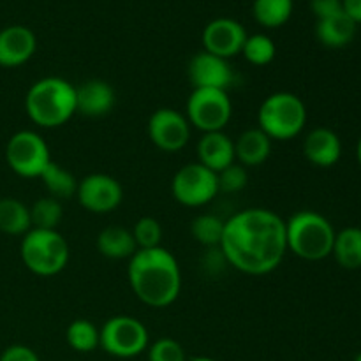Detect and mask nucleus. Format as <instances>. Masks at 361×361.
Masks as SVG:
<instances>
[{"mask_svg":"<svg viewBox=\"0 0 361 361\" xmlns=\"http://www.w3.org/2000/svg\"><path fill=\"white\" fill-rule=\"evenodd\" d=\"M219 249L226 263L242 274H271L288 252L286 221L268 208H245L226 221Z\"/></svg>","mask_w":361,"mask_h":361,"instance_id":"f257e3e1","label":"nucleus"},{"mask_svg":"<svg viewBox=\"0 0 361 361\" xmlns=\"http://www.w3.org/2000/svg\"><path fill=\"white\" fill-rule=\"evenodd\" d=\"M127 279L134 296L152 309H166L182 293V270L164 247L136 250L129 259Z\"/></svg>","mask_w":361,"mask_h":361,"instance_id":"f03ea898","label":"nucleus"},{"mask_svg":"<svg viewBox=\"0 0 361 361\" xmlns=\"http://www.w3.org/2000/svg\"><path fill=\"white\" fill-rule=\"evenodd\" d=\"M25 111L41 129L66 126L78 113L76 87L59 76L41 78L25 95Z\"/></svg>","mask_w":361,"mask_h":361,"instance_id":"7ed1b4c3","label":"nucleus"},{"mask_svg":"<svg viewBox=\"0 0 361 361\" xmlns=\"http://www.w3.org/2000/svg\"><path fill=\"white\" fill-rule=\"evenodd\" d=\"M335 229L324 215L314 210H300L286 221L288 250L305 261H323L331 256Z\"/></svg>","mask_w":361,"mask_h":361,"instance_id":"20e7f679","label":"nucleus"},{"mask_svg":"<svg viewBox=\"0 0 361 361\" xmlns=\"http://www.w3.org/2000/svg\"><path fill=\"white\" fill-rule=\"evenodd\" d=\"M309 120L305 102L293 92H275L257 109V127L271 141H289L303 133Z\"/></svg>","mask_w":361,"mask_h":361,"instance_id":"39448f33","label":"nucleus"},{"mask_svg":"<svg viewBox=\"0 0 361 361\" xmlns=\"http://www.w3.org/2000/svg\"><path fill=\"white\" fill-rule=\"evenodd\" d=\"M20 256L25 268L37 277H55L69 263V243L59 229L32 228L23 235Z\"/></svg>","mask_w":361,"mask_h":361,"instance_id":"423d86ee","label":"nucleus"},{"mask_svg":"<svg viewBox=\"0 0 361 361\" xmlns=\"http://www.w3.org/2000/svg\"><path fill=\"white\" fill-rule=\"evenodd\" d=\"M185 116L190 127L203 134L224 130L233 116L231 97L217 88H192L185 102Z\"/></svg>","mask_w":361,"mask_h":361,"instance_id":"0eeeda50","label":"nucleus"},{"mask_svg":"<svg viewBox=\"0 0 361 361\" xmlns=\"http://www.w3.org/2000/svg\"><path fill=\"white\" fill-rule=\"evenodd\" d=\"M51 161L48 143L35 130H18L6 145L7 166L21 178H41Z\"/></svg>","mask_w":361,"mask_h":361,"instance_id":"6e6552de","label":"nucleus"},{"mask_svg":"<svg viewBox=\"0 0 361 361\" xmlns=\"http://www.w3.org/2000/svg\"><path fill=\"white\" fill-rule=\"evenodd\" d=\"M101 330V348L115 358H134L150 345L147 326L133 316L109 317Z\"/></svg>","mask_w":361,"mask_h":361,"instance_id":"1a4fd4ad","label":"nucleus"},{"mask_svg":"<svg viewBox=\"0 0 361 361\" xmlns=\"http://www.w3.org/2000/svg\"><path fill=\"white\" fill-rule=\"evenodd\" d=\"M171 194L176 203L187 208H201L217 197V173L210 171L200 162H189L175 173L171 180Z\"/></svg>","mask_w":361,"mask_h":361,"instance_id":"9d476101","label":"nucleus"},{"mask_svg":"<svg viewBox=\"0 0 361 361\" xmlns=\"http://www.w3.org/2000/svg\"><path fill=\"white\" fill-rule=\"evenodd\" d=\"M147 133L159 150L175 154L189 145L192 127L183 113L173 108H159L148 118Z\"/></svg>","mask_w":361,"mask_h":361,"instance_id":"9b49d317","label":"nucleus"},{"mask_svg":"<svg viewBox=\"0 0 361 361\" xmlns=\"http://www.w3.org/2000/svg\"><path fill=\"white\" fill-rule=\"evenodd\" d=\"M81 207L90 214H111L122 204L123 189L118 180L106 173H92L80 180L76 192Z\"/></svg>","mask_w":361,"mask_h":361,"instance_id":"f8f14e48","label":"nucleus"},{"mask_svg":"<svg viewBox=\"0 0 361 361\" xmlns=\"http://www.w3.org/2000/svg\"><path fill=\"white\" fill-rule=\"evenodd\" d=\"M187 76L192 88H217V90L226 92L236 81V74L229 60L212 55L204 49L190 59Z\"/></svg>","mask_w":361,"mask_h":361,"instance_id":"ddd939ff","label":"nucleus"},{"mask_svg":"<svg viewBox=\"0 0 361 361\" xmlns=\"http://www.w3.org/2000/svg\"><path fill=\"white\" fill-rule=\"evenodd\" d=\"M247 35L249 34L240 21L233 18H215L203 28L201 42L204 51L229 60L242 53Z\"/></svg>","mask_w":361,"mask_h":361,"instance_id":"4468645a","label":"nucleus"},{"mask_svg":"<svg viewBox=\"0 0 361 361\" xmlns=\"http://www.w3.org/2000/svg\"><path fill=\"white\" fill-rule=\"evenodd\" d=\"M37 37L25 25H9L0 30V67L14 69L34 56Z\"/></svg>","mask_w":361,"mask_h":361,"instance_id":"2eb2a0df","label":"nucleus"},{"mask_svg":"<svg viewBox=\"0 0 361 361\" xmlns=\"http://www.w3.org/2000/svg\"><path fill=\"white\" fill-rule=\"evenodd\" d=\"M303 155L317 168H331L342 157V141L335 130L316 127L303 140Z\"/></svg>","mask_w":361,"mask_h":361,"instance_id":"dca6fc26","label":"nucleus"},{"mask_svg":"<svg viewBox=\"0 0 361 361\" xmlns=\"http://www.w3.org/2000/svg\"><path fill=\"white\" fill-rule=\"evenodd\" d=\"M116 101L115 90L104 80H87L76 87V109L88 118H101L108 115Z\"/></svg>","mask_w":361,"mask_h":361,"instance_id":"f3484780","label":"nucleus"},{"mask_svg":"<svg viewBox=\"0 0 361 361\" xmlns=\"http://www.w3.org/2000/svg\"><path fill=\"white\" fill-rule=\"evenodd\" d=\"M197 162L214 173H221L233 162H236L235 140L224 130L204 133L197 141Z\"/></svg>","mask_w":361,"mask_h":361,"instance_id":"a211bd4d","label":"nucleus"},{"mask_svg":"<svg viewBox=\"0 0 361 361\" xmlns=\"http://www.w3.org/2000/svg\"><path fill=\"white\" fill-rule=\"evenodd\" d=\"M271 143L274 141L259 127L243 130L235 141L236 162L245 166L247 169L264 164L271 155Z\"/></svg>","mask_w":361,"mask_h":361,"instance_id":"6ab92c4d","label":"nucleus"},{"mask_svg":"<svg viewBox=\"0 0 361 361\" xmlns=\"http://www.w3.org/2000/svg\"><path fill=\"white\" fill-rule=\"evenodd\" d=\"M356 28H358V25L342 11L334 16L317 20L316 37L326 48H344L349 42H353Z\"/></svg>","mask_w":361,"mask_h":361,"instance_id":"aec40b11","label":"nucleus"},{"mask_svg":"<svg viewBox=\"0 0 361 361\" xmlns=\"http://www.w3.org/2000/svg\"><path fill=\"white\" fill-rule=\"evenodd\" d=\"M95 245H97L101 256L113 261L130 259L137 250L133 231L120 228V226H108V228L102 229L97 235Z\"/></svg>","mask_w":361,"mask_h":361,"instance_id":"412c9836","label":"nucleus"},{"mask_svg":"<svg viewBox=\"0 0 361 361\" xmlns=\"http://www.w3.org/2000/svg\"><path fill=\"white\" fill-rule=\"evenodd\" d=\"M30 229V207L16 197H2L0 200V233L9 236H23Z\"/></svg>","mask_w":361,"mask_h":361,"instance_id":"4be33fe9","label":"nucleus"},{"mask_svg":"<svg viewBox=\"0 0 361 361\" xmlns=\"http://www.w3.org/2000/svg\"><path fill=\"white\" fill-rule=\"evenodd\" d=\"M338 267L344 270H358L361 268V228H344L335 235L334 250Z\"/></svg>","mask_w":361,"mask_h":361,"instance_id":"5701e85b","label":"nucleus"},{"mask_svg":"<svg viewBox=\"0 0 361 361\" xmlns=\"http://www.w3.org/2000/svg\"><path fill=\"white\" fill-rule=\"evenodd\" d=\"M41 180L42 183H44L46 190H48V196L55 197V200L59 201L76 197L80 180H78L69 169L60 166L59 162H49L48 168H46L44 173L41 175Z\"/></svg>","mask_w":361,"mask_h":361,"instance_id":"b1692460","label":"nucleus"},{"mask_svg":"<svg viewBox=\"0 0 361 361\" xmlns=\"http://www.w3.org/2000/svg\"><path fill=\"white\" fill-rule=\"evenodd\" d=\"M293 0H254L252 13L259 25L279 28L289 21L293 14Z\"/></svg>","mask_w":361,"mask_h":361,"instance_id":"393cba45","label":"nucleus"},{"mask_svg":"<svg viewBox=\"0 0 361 361\" xmlns=\"http://www.w3.org/2000/svg\"><path fill=\"white\" fill-rule=\"evenodd\" d=\"M66 341L76 353H92L101 348V330L88 319H74L66 330Z\"/></svg>","mask_w":361,"mask_h":361,"instance_id":"a878e982","label":"nucleus"},{"mask_svg":"<svg viewBox=\"0 0 361 361\" xmlns=\"http://www.w3.org/2000/svg\"><path fill=\"white\" fill-rule=\"evenodd\" d=\"M226 221L214 214H201L194 217L190 222V235L201 243L203 247H210V249H217L221 245L222 233H224Z\"/></svg>","mask_w":361,"mask_h":361,"instance_id":"bb28decb","label":"nucleus"},{"mask_svg":"<svg viewBox=\"0 0 361 361\" xmlns=\"http://www.w3.org/2000/svg\"><path fill=\"white\" fill-rule=\"evenodd\" d=\"M63 219L62 201L51 196L41 197L30 207L32 228L35 229H59Z\"/></svg>","mask_w":361,"mask_h":361,"instance_id":"cd10ccee","label":"nucleus"},{"mask_svg":"<svg viewBox=\"0 0 361 361\" xmlns=\"http://www.w3.org/2000/svg\"><path fill=\"white\" fill-rule=\"evenodd\" d=\"M242 55L252 66L263 67L274 62L275 55H277V46L271 41V37L264 34L247 35L245 44L242 48Z\"/></svg>","mask_w":361,"mask_h":361,"instance_id":"c85d7f7f","label":"nucleus"},{"mask_svg":"<svg viewBox=\"0 0 361 361\" xmlns=\"http://www.w3.org/2000/svg\"><path fill=\"white\" fill-rule=\"evenodd\" d=\"M134 236V242H136L137 250L145 249H157V247H162V226L157 219L154 217H141L140 221L134 224V228L130 229Z\"/></svg>","mask_w":361,"mask_h":361,"instance_id":"c756f323","label":"nucleus"},{"mask_svg":"<svg viewBox=\"0 0 361 361\" xmlns=\"http://www.w3.org/2000/svg\"><path fill=\"white\" fill-rule=\"evenodd\" d=\"M217 182L219 192L236 194L245 189L247 183H249V169L238 162H233L231 166L217 173Z\"/></svg>","mask_w":361,"mask_h":361,"instance_id":"7c9ffc66","label":"nucleus"},{"mask_svg":"<svg viewBox=\"0 0 361 361\" xmlns=\"http://www.w3.org/2000/svg\"><path fill=\"white\" fill-rule=\"evenodd\" d=\"M147 353L148 361H187L182 344L169 337H162L152 342Z\"/></svg>","mask_w":361,"mask_h":361,"instance_id":"2f4dec72","label":"nucleus"},{"mask_svg":"<svg viewBox=\"0 0 361 361\" xmlns=\"http://www.w3.org/2000/svg\"><path fill=\"white\" fill-rule=\"evenodd\" d=\"M0 361H41L37 353L23 344H13L0 355Z\"/></svg>","mask_w":361,"mask_h":361,"instance_id":"473e14b6","label":"nucleus"},{"mask_svg":"<svg viewBox=\"0 0 361 361\" xmlns=\"http://www.w3.org/2000/svg\"><path fill=\"white\" fill-rule=\"evenodd\" d=\"M310 9L317 20L342 13V0H310Z\"/></svg>","mask_w":361,"mask_h":361,"instance_id":"72a5a7b5","label":"nucleus"},{"mask_svg":"<svg viewBox=\"0 0 361 361\" xmlns=\"http://www.w3.org/2000/svg\"><path fill=\"white\" fill-rule=\"evenodd\" d=\"M342 9L356 25L361 23V0H342Z\"/></svg>","mask_w":361,"mask_h":361,"instance_id":"f704fd0d","label":"nucleus"},{"mask_svg":"<svg viewBox=\"0 0 361 361\" xmlns=\"http://www.w3.org/2000/svg\"><path fill=\"white\" fill-rule=\"evenodd\" d=\"M356 159H358V164L361 168V137L358 140V145H356Z\"/></svg>","mask_w":361,"mask_h":361,"instance_id":"c9c22d12","label":"nucleus"},{"mask_svg":"<svg viewBox=\"0 0 361 361\" xmlns=\"http://www.w3.org/2000/svg\"><path fill=\"white\" fill-rule=\"evenodd\" d=\"M187 361H217V360L208 358V356H196V358H190V360H187Z\"/></svg>","mask_w":361,"mask_h":361,"instance_id":"e433bc0d","label":"nucleus"},{"mask_svg":"<svg viewBox=\"0 0 361 361\" xmlns=\"http://www.w3.org/2000/svg\"><path fill=\"white\" fill-rule=\"evenodd\" d=\"M355 361H361V353H360V355H358V356H356V358H355Z\"/></svg>","mask_w":361,"mask_h":361,"instance_id":"4c0bfd02","label":"nucleus"}]
</instances>
